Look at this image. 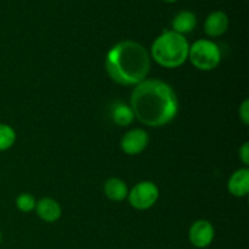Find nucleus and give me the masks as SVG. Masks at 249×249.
Returning a JSON list of instances; mask_svg holds the SVG:
<instances>
[{
  "instance_id": "6",
  "label": "nucleus",
  "mask_w": 249,
  "mask_h": 249,
  "mask_svg": "<svg viewBox=\"0 0 249 249\" xmlns=\"http://www.w3.org/2000/svg\"><path fill=\"white\" fill-rule=\"evenodd\" d=\"M214 228L211 221L199 219L195 221L189 230V240L196 248H207L214 240Z\"/></svg>"
},
{
  "instance_id": "16",
  "label": "nucleus",
  "mask_w": 249,
  "mask_h": 249,
  "mask_svg": "<svg viewBox=\"0 0 249 249\" xmlns=\"http://www.w3.org/2000/svg\"><path fill=\"white\" fill-rule=\"evenodd\" d=\"M238 114H240V119L245 125L249 124V100L246 99L245 101L241 104L240 109H238Z\"/></svg>"
},
{
  "instance_id": "4",
  "label": "nucleus",
  "mask_w": 249,
  "mask_h": 249,
  "mask_svg": "<svg viewBox=\"0 0 249 249\" xmlns=\"http://www.w3.org/2000/svg\"><path fill=\"white\" fill-rule=\"evenodd\" d=\"M187 58L197 70L213 71L220 65L221 51L214 41L201 39L190 46Z\"/></svg>"
},
{
  "instance_id": "17",
  "label": "nucleus",
  "mask_w": 249,
  "mask_h": 249,
  "mask_svg": "<svg viewBox=\"0 0 249 249\" xmlns=\"http://www.w3.org/2000/svg\"><path fill=\"white\" fill-rule=\"evenodd\" d=\"M238 156H240V160L246 167L249 165V142L246 141L242 146H241L240 151H238Z\"/></svg>"
},
{
  "instance_id": "3",
  "label": "nucleus",
  "mask_w": 249,
  "mask_h": 249,
  "mask_svg": "<svg viewBox=\"0 0 249 249\" xmlns=\"http://www.w3.org/2000/svg\"><path fill=\"white\" fill-rule=\"evenodd\" d=\"M190 44L185 36L174 31H164L153 41L152 58L164 68H178L189 57Z\"/></svg>"
},
{
  "instance_id": "7",
  "label": "nucleus",
  "mask_w": 249,
  "mask_h": 249,
  "mask_svg": "<svg viewBox=\"0 0 249 249\" xmlns=\"http://www.w3.org/2000/svg\"><path fill=\"white\" fill-rule=\"evenodd\" d=\"M150 142V136L142 129H133L128 131L121 140V148L129 156H136L145 151Z\"/></svg>"
},
{
  "instance_id": "12",
  "label": "nucleus",
  "mask_w": 249,
  "mask_h": 249,
  "mask_svg": "<svg viewBox=\"0 0 249 249\" xmlns=\"http://www.w3.org/2000/svg\"><path fill=\"white\" fill-rule=\"evenodd\" d=\"M104 192L108 199L113 202H122L128 197V187L123 180L111 178L104 185Z\"/></svg>"
},
{
  "instance_id": "19",
  "label": "nucleus",
  "mask_w": 249,
  "mask_h": 249,
  "mask_svg": "<svg viewBox=\"0 0 249 249\" xmlns=\"http://www.w3.org/2000/svg\"><path fill=\"white\" fill-rule=\"evenodd\" d=\"M1 241H2V236H1V232H0V243H1Z\"/></svg>"
},
{
  "instance_id": "2",
  "label": "nucleus",
  "mask_w": 249,
  "mask_h": 249,
  "mask_svg": "<svg viewBox=\"0 0 249 249\" xmlns=\"http://www.w3.org/2000/svg\"><path fill=\"white\" fill-rule=\"evenodd\" d=\"M107 74L117 84L130 87L146 79L151 57L145 46L134 40H123L112 46L106 56Z\"/></svg>"
},
{
  "instance_id": "11",
  "label": "nucleus",
  "mask_w": 249,
  "mask_h": 249,
  "mask_svg": "<svg viewBox=\"0 0 249 249\" xmlns=\"http://www.w3.org/2000/svg\"><path fill=\"white\" fill-rule=\"evenodd\" d=\"M197 26V17L196 15L189 10H184L175 15L172 21V31L185 36L187 33H191Z\"/></svg>"
},
{
  "instance_id": "8",
  "label": "nucleus",
  "mask_w": 249,
  "mask_h": 249,
  "mask_svg": "<svg viewBox=\"0 0 249 249\" xmlns=\"http://www.w3.org/2000/svg\"><path fill=\"white\" fill-rule=\"evenodd\" d=\"M230 26L229 16L224 11H213L207 16L204 21V32L211 38H218L228 32Z\"/></svg>"
},
{
  "instance_id": "14",
  "label": "nucleus",
  "mask_w": 249,
  "mask_h": 249,
  "mask_svg": "<svg viewBox=\"0 0 249 249\" xmlns=\"http://www.w3.org/2000/svg\"><path fill=\"white\" fill-rule=\"evenodd\" d=\"M15 141H16V133L14 128L7 124L0 123V152L11 148Z\"/></svg>"
},
{
  "instance_id": "5",
  "label": "nucleus",
  "mask_w": 249,
  "mask_h": 249,
  "mask_svg": "<svg viewBox=\"0 0 249 249\" xmlns=\"http://www.w3.org/2000/svg\"><path fill=\"white\" fill-rule=\"evenodd\" d=\"M160 197V190L152 181L138 182L128 192V201L133 208L138 211H146L156 204Z\"/></svg>"
},
{
  "instance_id": "9",
  "label": "nucleus",
  "mask_w": 249,
  "mask_h": 249,
  "mask_svg": "<svg viewBox=\"0 0 249 249\" xmlns=\"http://www.w3.org/2000/svg\"><path fill=\"white\" fill-rule=\"evenodd\" d=\"M228 190L232 196L246 197L249 194V169L241 168L230 177L228 182Z\"/></svg>"
},
{
  "instance_id": "1",
  "label": "nucleus",
  "mask_w": 249,
  "mask_h": 249,
  "mask_svg": "<svg viewBox=\"0 0 249 249\" xmlns=\"http://www.w3.org/2000/svg\"><path fill=\"white\" fill-rule=\"evenodd\" d=\"M130 107L135 118L143 125L160 128L177 117L179 99L168 83L160 79H145L134 88Z\"/></svg>"
},
{
  "instance_id": "10",
  "label": "nucleus",
  "mask_w": 249,
  "mask_h": 249,
  "mask_svg": "<svg viewBox=\"0 0 249 249\" xmlns=\"http://www.w3.org/2000/svg\"><path fill=\"white\" fill-rule=\"evenodd\" d=\"M36 211L39 218L44 220L45 223H55L61 218L62 209L61 206L53 198H41L40 201L36 202Z\"/></svg>"
},
{
  "instance_id": "18",
  "label": "nucleus",
  "mask_w": 249,
  "mask_h": 249,
  "mask_svg": "<svg viewBox=\"0 0 249 249\" xmlns=\"http://www.w3.org/2000/svg\"><path fill=\"white\" fill-rule=\"evenodd\" d=\"M162 1L167 2V4H173V2H177V1H179V0H162Z\"/></svg>"
},
{
  "instance_id": "15",
  "label": "nucleus",
  "mask_w": 249,
  "mask_h": 249,
  "mask_svg": "<svg viewBox=\"0 0 249 249\" xmlns=\"http://www.w3.org/2000/svg\"><path fill=\"white\" fill-rule=\"evenodd\" d=\"M36 201L34 196L31 194H21L17 196L16 198V207L18 211L23 212V213H29L33 209H36Z\"/></svg>"
},
{
  "instance_id": "13",
  "label": "nucleus",
  "mask_w": 249,
  "mask_h": 249,
  "mask_svg": "<svg viewBox=\"0 0 249 249\" xmlns=\"http://www.w3.org/2000/svg\"><path fill=\"white\" fill-rule=\"evenodd\" d=\"M112 118L117 125L128 126L133 123L135 116L130 106L125 104H117L112 108Z\"/></svg>"
}]
</instances>
